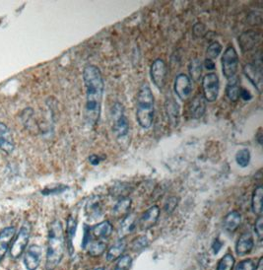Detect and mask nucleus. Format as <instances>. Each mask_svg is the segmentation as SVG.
I'll list each match as a JSON object with an SVG mask.
<instances>
[{"label":"nucleus","mask_w":263,"mask_h":270,"mask_svg":"<svg viewBox=\"0 0 263 270\" xmlns=\"http://www.w3.org/2000/svg\"><path fill=\"white\" fill-rule=\"evenodd\" d=\"M83 79L86 87V120L89 125H95L101 116L105 89L103 76L97 66L87 65L83 71Z\"/></svg>","instance_id":"1"},{"label":"nucleus","mask_w":263,"mask_h":270,"mask_svg":"<svg viewBox=\"0 0 263 270\" xmlns=\"http://www.w3.org/2000/svg\"><path fill=\"white\" fill-rule=\"evenodd\" d=\"M65 250V238L62 225L58 220L54 221L49 230L48 251H47V270H55L60 263Z\"/></svg>","instance_id":"2"},{"label":"nucleus","mask_w":263,"mask_h":270,"mask_svg":"<svg viewBox=\"0 0 263 270\" xmlns=\"http://www.w3.org/2000/svg\"><path fill=\"white\" fill-rule=\"evenodd\" d=\"M154 112V96L152 90L147 83H143L139 89L136 102V119L142 128L148 129L152 126Z\"/></svg>","instance_id":"3"},{"label":"nucleus","mask_w":263,"mask_h":270,"mask_svg":"<svg viewBox=\"0 0 263 270\" xmlns=\"http://www.w3.org/2000/svg\"><path fill=\"white\" fill-rule=\"evenodd\" d=\"M112 119H113V130L118 138H123L128 135L129 123L127 117L124 115V109L122 105L116 103L112 109Z\"/></svg>","instance_id":"4"},{"label":"nucleus","mask_w":263,"mask_h":270,"mask_svg":"<svg viewBox=\"0 0 263 270\" xmlns=\"http://www.w3.org/2000/svg\"><path fill=\"white\" fill-rule=\"evenodd\" d=\"M220 91V80L216 73L206 74L202 79V95L206 102L213 103L218 99Z\"/></svg>","instance_id":"5"},{"label":"nucleus","mask_w":263,"mask_h":270,"mask_svg":"<svg viewBox=\"0 0 263 270\" xmlns=\"http://www.w3.org/2000/svg\"><path fill=\"white\" fill-rule=\"evenodd\" d=\"M222 71L224 76L231 80L236 77L239 69L240 59L237 51L233 47H228L222 56Z\"/></svg>","instance_id":"6"},{"label":"nucleus","mask_w":263,"mask_h":270,"mask_svg":"<svg viewBox=\"0 0 263 270\" xmlns=\"http://www.w3.org/2000/svg\"><path fill=\"white\" fill-rule=\"evenodd\" d=\"M30 235V227L28 225H24L18 232L16 238L13 239L10 246V256L13 259H18L23 254L24 251L28 246Z\"/></svg>","instance_id":"7"},{"label":"nucleus","mask_w":263,"mask_h":270,"mask_svg":"<svg viewBox=\"0 0 263 270\" xmlns=\"http://www.w3.org/2000/svg\"><path fill=\"white\" fill-rule=\"evenodd\" d=\"M174 93L182 101H187L190 98L192 93L191 79L187 74H179L174 80Z\"/></svg>","instance_id":"8"},{"label":"nucleus","mask_w":263,"mask_h":270,"mask_svg":"<svg viewBox=\"0 0 263 270\" xmlns=\"http://www.w3.org/2000/svg\"><path fill=\"white\" fill-rule=\"evenodd\" d=\"M150 74L155 86L159 89H163L166 84L168 75V68L166 62L161 58L156 59L151 65Z\"/></svg>","instance_id":"9"},{"label":"nucleus","mask_w":263,"mask_h":270,"mask_svg":"<svg viewBox=\"0 0 263 270\" xmlns=\"http://www.w3.org/2000/svg\"><path fill=\"white\" fill-rule=\"evenodd\" d=\"M244 74L249 80V82L254 86L257 92L261 94L263 80H262V71L261 65L256 63H247L244 66Z\"/></svg>","instance_id":"10"},{"label":"nucleus","mask_w":263,"mask_h":270,"mask_svg":"<svg viewBox=\"0 0 263 270\" xmlns=\"http://www.w3.org/2000/svg\"><path fill=\"white\" fill-rule=\"evenodd\" d=\"M41 259V249L38 245H32L24 255V264L28 270H37Z\"/></svg>","instance_id":"11"},{"label":"nucleus","mask_w":263,"mask_h":270,"mask_svg":"<svg viewBox=\"0 0 263 270\" xmlns=\"http://www.w3.org/2000/svg\"><path fill=\"white\" fill-rule=\"evenodd\" d=\"M160 216V208L157 205L150 207L147 211L143 213L141 218L139 219V227L141 231H147L155 226L158 222Z\"/></svg>","instance_id":"12"},{"label":"nucleus","mask_w":263,"mask_h":270,"mask_svg":"<svg viewBox=\"0 0 263 270\" xmlns=\"http://www.w3.org/2000/svg\"><path fill=\"white\" fill-rule=\"evenodd\" d=\"M16 235L15 227H6L0 232V262H1L10 249L11 243Z\"/></svg>","instance_id":"13"},{"label":"nucleus","mask_w":263,"mask_h":270,"mask_svg":"<svg viewBox=\"0 0 263 270\" xmlns=\"http://www.w3.org/2000/svg\"><path fill=\"white\" fill-rule=\"evenodd\" d=\"M0 149L7 154L12 153L15 149L11 131L2 122H0Z\"/></svg>","instance_id":"14"},{"label":"nucleus","mask_w":263,"mask_h":270,"mask_svg":"<svg viewBox=\"0 0 263 270\" xmlns=\"http://www.w3.org/2000/svg\"><path fill=\"white\" fill-rule=\"evenodd\" d=\"M206 101L203 97L202 94H198L197 96H195L188 107V112L189 115L192 118L194 119H199L201 118L206 112Z\"/></svg>","instance_id":"15"},{"label":"nucleus","mask_w":263,"mask_h":270,"mask_svg":"<svg viewBox=\"0 0 263 270\" xmlns=\"http://www.w3.org/2000/svg\"><path fill=\"white\" fill-rule=\"evenodd\" d=\"M258 40V36L253 31H247L243 33L239 38V46L243 53L251 51Z\"/></svg>","instance_id":"16"},{"label":"nucleus","mask_w":263,"mask_h":270,"mask_svg":"<svg viewBox=\"0 0 263 270\" xmlns=\"http://www.w3.org/2000/svg\"><path fill=\"white\" fill-rule=\"evenodd\" d=\"M253 246H254V242L251 234L244 233L240 237L239 241L237 242V246H236L237 253L241 256L246 255L252 251Z\"/></svg>","instance_id":"17"},{"label":"nucleus","mask_w":263,"mask_h":270,"mask_svg":"<svg viewBox=\"0 0 263 270\" xmlns=\"http://www.w3.org/2000/svg\"><path fill=\"white\" fill-rule=\"evenodd\" d=\"M166 112L168 118L170 122V124L175 127L179 125L180 122V107L179 104L175 102L173 99L169 98L166 102Z\"/></svg>","instance_id":"18"},{"label":"nucleus","mask_w":263,"mask_h":270,"mask_svg":"<svg viewBox=\"0 0 263 270\" xmlns=\"http://www.w3.org/2000/svg\"><path fill=\"white\" fill-rule=\"evenodd\" d=\"M242 223V216L237 211L230 212L224 219V228L230 232H236L238 228L241 226Z\"/></svg>","instance_id":"19"},{"label":"nucleus","mask_w":263,"mask_h":270,"mask_svg":"<svg viewBox=\"0 0 263 270\" xmlns=\"http://www.w3.org/2000/svg\"><path fill=\"white\" fill-rule=\"evenodd\" d=\"M135 226H136L135 216L132 214H127L121 223V226L119 229V237L124 238L127 235L131 234L135 229Z\"/></svg>","instance_id":"20"},{"label":"nucleus","mask_w":263,"mask_h":270,"mask_svg":"<svg viewBox=\"0 0 263 270\" xmlns=\"http://www.w3.org/2000/svg\"><path fill=\"white\" fill-rule=\"evenodd\" d=\"M113 231V225L109 221H104L92 229L94 236L98 239H107L109 238Z\"/></svg>","instance_id":"21"},{"label":"nucleus","mask_w":263,"mask_h":270,"mask_svg":"<svg viewBox=\"0 0 263 270\" xmlns=\"http://www.w3.org/2000/svg\"><path fill=\"white\" fill-rule=\"evenodd\" d=\"M77 229V221L72 216H69L67 219V225H66V244L69 251V253L72 254L73 252V238L75 236Z\"/></svg>","instance_id":"22"},{"label":"nucleus","mask_w":263,"mask_h":270,"mask_svg":"<svg viewBox=\"0 0 263 270\" xmlns=\"http://www.w3.org/2000/svg\"><path fill=\"white\" fill-rule=\"evenodd\" d=\"M240 90L241 87L239 85V79L233 78L229 80V83L226 87V95L231 102H237L240 99Z\"/></svg>","instance_id":"23"},{"label":"nucleus","mask_w":263,"mask_h":270,"mask_svg":"<svg viewBox=\"0 0 263 270\" xmlns=\"http://www.w3.org/2000/svg\"><path fill=\"white\" fill-rule=\"evenodd\" d=\"M126 250V243L123 240H120L116 242L114 245H113L108 252H107V260L108 261H113L121 256V254Z\"/></svg>","instance_id":"24"},{"label":"nucleus","mask_w":263,"mask_h":270,"mask_svg":"<svg viewBox=\"0 0 263 270\" xmlns=\"http://www.w3.org/2000/svg\"><path fill=\"white\" fill-rule=\"evenodd\" d=\"M262 198H263V189L262 187H257L252 194L251 198V208L254 214L261 215L262 213Z\"/></svg>","instance_id":"25"},{"label":"nucleus","mask_w":263,"mask_h":270,"mask_svg":"<svg viewBox=\"0 0 263 270\" xmlns=\"http://www.w3.org/2000/svg\"><path fill=\"white\" fill-rule=\"evenodd\" d=\"M131 206V200L129 198H121L116 205L114 206L113 212L116 217H121V216H126L128 214V211Z\"/></svg>","instance_id":"26"},{"label":"nucleus","mask_w":263,"mask_h":270,"mask_svg":"<svg viewBox=\"0 0 263 270\" xmlns=\"http://www.w3.org/2000/svg\"><path fill=\"white\" fill-rule=\"evenodd\" d=\"M188 70H189L191 78L196 82L199 81L200 78H201V75H202V63H201V61L197 58L193 59L189 64Z\"/></svg>","instance_id":"27"},{"label":"nucleus","mask_w":263,"mask_h":270,"mask_svg":"<svg viewBox=\"0 0 263 270\" xmlns=\"http://www.w3.org/2000/svg\"><path fill=\"white\" fill-rule=\"evenodd\" d=\"M236 162L242 168H246L250 162V152L247 148L241 149L236 154Z\"/></svg>","instance_id":"28"},{"label":"nucleus","mask_w":263,"mask_h":270,"mask_svg":"<svg viewBox=\"0 0 263 270\" xmlns=\"http://www.w3.org/2000/svg\"><path fill=\"white\" fill-rule=\"evenodd\" d=\"M222 50H223V48L220 42L214 41V42L210 43L209 47L207 48V51H206V58L211 59V60L216 59L222 53Z\"/></svg>","instance_id":"29"},{"label":"nucleus","mask_w":263,"mask_h":270,"mask_svg":"<svg viewBox=\"0 0 263 270\" xmlns=\"http://www.w3.org/2000/svg\"><path fill=\"white\" fill-rule=\"evenodd\" d=\"M235 266V258L232 254L224 255L218 263L217 270H233Z\"/></svg>","instance_id":"30"},{"label":"nucleus","mask_w":263,"mask_h":270,"mask_svg":"<svg viewBox=\"0 0 263 270\" xmlns=\"http://www.w3.org/2000/svg\"><path fill=\"white\" fill-rule=\"evenodd\" d=\"M106 249H107L106 243L101 241H96V242L89 243V250L88 251H89V253L92 256H99L105 252Z\"/></svg>","instance_id":"31"},{"label":"nucleus","mask_w":263,"mask_h":270,"mask_svg":"<svg viewBox=\"0 0 263 270\" xmlns=\"http://www.w3.org/2000/svg\"><path fill=\"white\" fill-rule=\"evenodd\" d=\"M149 245L148 239L145 236H141L136 238L132 243H131V250L134 251H140L141 250L145 249Z\"/></svg>","instance_id":"32"},{"label":"nucleus","mask_w":263,"mask_h":270,"mask_svg":"<svg viewBox=\"0 0 263 270\" xmlns=\"http://www.w3.org/2000/svg\"><path fill=\"white\" fill-rule=\"evenodd\" d=\"M131 263H132V258L129 255H123L116 262L114 270H129Z\"/></svg>","instance_id":"33"},{"label":"nucleus","mask_w":263,"mask_h":270,"mask_svg":"<svg viewBox=\"0 0 263 270\" xmlns=\"http://www.w3.org/2000/svg\"><path fill=\"white\" fill-rule=\"evenodd\" d=\"M254 231H255V233L257 235L258 240L262 241V239H263V217L261 215H259L258 218L255 221Z\"/></svg>","instance_id":"34"},{"label":"nucleus","mask_w":263,"mask_h":270,"mask_svg":"<svg viewBox=\"0 0 263 270\" xmlns=\"http://www.w3.org/2000/svg\"><path fill=\"white\" fill-rule=\"evenodd\" d=\"M254 269H255V264L251 259L241 261L236 267V270H254Z\"/></svg>","instance_id":"35"},{"label":"nucleus","mask_w":263,"mask_h":270,"mask_svg":"<svg viewBox=\"0 0 263 270\" xmlns=\"http://www.w3.org/2000/svg\"><path fill=\"white\" fill-rule=\"evenodd\" d=\"M178 205V198L175 197H170L167 200L166 204H165V210L167 213H171L175 207Z\"/></svg>","instance_id":"36"},{"label":"nucleus","mask_w":263,"mask_h":270,"mask_svg":"<svg viewBox=\"0 0 263 270\" xmlns=\"http://www.w3.org/2000/svg\"><path fill=\"white\" fill-rule=\"evenodd\" d=\"M87 209H90V213L91 214H96V215H100L101 214V207L99 204V200H93L91 201V203L89 202V205L87 206Z\"/></svg>","instance_id":"37"},{"label":"nucleus","mask_w":263,"mask_h":270,"mask_svg":"<svg viewBox=\"0 0 263 270\" xmlns=\"http://www.w3.org/2000/svg\"><path fill=\"white\" fill-rule=\"evenodd\" d=\"M240 98H242L244 101L247 102V101H250L252 99V95H251V93L248 91L247 89L241 88V90H240Z\"/></svg>","instance_id":"38"},{"label":"nucleus","mask_w":263,"mask_h":270,"mask_svg":"<svg viewBox=\"0 0 263 270\" xmlns=\"http://www.w3.org/2000/svg\"><path fill=\"white\" fill-rule=\"evenodd\" d=\"M90 228L85 226V237L83 242V248H86V246L90 243Z\"/></svg>","instance_id":"39"},{"label":"nucleus","mask_w":263,"mask_h":270,"mask_svg":"<svg viewBox=\"0 0 263 270\" xmlns=\"http://www.w3.org/2000/svg\"><path fill=\"white\" fill-rule=\"evenodd\" d=\"M204 66L207 70H214L216 68V64H215L214 60H211V59H208V58H206L204 60Z\"/></svg>","instance_id":"40"},{"label":"nucleus","mask_w":263,"mask_h":270,"mask_svg":"<svg viewBox=\"0 0 263 270\" xmlns=\"http://www.w3.org/2000/svg\"><path fill=\"white\" fill-rule=\"evenodd\" d=\"M89 161H90V163H91L92 165L96 166V165H99V164H100L101 158H100L99 156H97V155H92V156L89 158Z\"/></svg>","instance_id":"41"},{"label":"nucleus","mask_w":263,"mask_h":270,"mask_svg":"<svg viewBox=\"0 0 263 270\" xmlns=\"http://www.w3.org/2000/svg\"><path fill=\"white\" fill-rule=\"evenodd\" d=\"M261 138H262V130H261V128H259L258 131H257V133H256V139H257V141H258V143H259L260 145H262V140H261Z\"/></svg>","instance_id":"42"},{"label":"nucleus","mask_w":263,"mask_h":270,"mask_svg":"<svg viewBox=\"0 0 263 270\" xmlns=\"http://www.w3.org/2000/svg\"><path fill=\"white\" fill-rule=\"evenodd\" d=\"M254 270H263V257L259 258V261H258L257 265L255 266Z\"/></svg>","instance_id":"43"},{"label":"nucleus","mask_w":263,"mask_h":270,"mask_svg":"<svg viewBox=\"0 0 263 270\" xmlns=\"http://www.w3.org/2000/svg\"><path fill=\"white\" fill-rule=\"evenodd\" d=\"M95 270H106L105 268H102V267H100V268H97V269H95Z\"/></svg>","instance_id":"44"}]
</instances>
